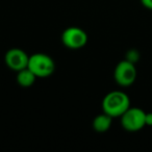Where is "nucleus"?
I'll list each match as a JSON object with an SVG mask.
<instances>
[{
    "label": "nucleus",
    "instance_id": "obj_8",
    "mask_svg": "<svg viewBox=\"0 0 152 152\" xmlns=\"http://www.w3.org/2000/svg\"><path fill=\"white\" fill-rule=\"evenodd\" d=\"M38 78L31 70L28 68H24V69L20 70L17 72V83L22 88H29L34 83L36 79Z\"/></svg>",
    "mask_w": 152,
    "mask_h": 152
},
{
    "label": "nucleus",
    "instance_id": "obj_10",
    "mask_svg": "<svg viewBox=\"0 0 152 152\" xmlns=\"http://www.w3.org/2000/svg\"><path fill=\"white\" fill-rule=\"evenodd\" d=\"M145 123L146 126H152V113H146Z\"/></svg>",
    "mask_w": 152,
    "mask_h": 152
},
{
    "label": "nucleus",
    "instance_id": "obj_6",
    "mask_svg": "<svg viewBox=\"0 0 152 152\" xmlns=\"http://www.w3.org/2000/svg\"><path fill=\"white\" fill-rule=\"evenodd\" d=\"M29 56L24 50L20 48H12L7 51L4 55V61L7 66L13 71H20V70L27 68Z\"/></svg>",
    "mask_w": 152,
    "mask_h": 152
},
{
    "label": "nucleus",
    "instance_id": "obj_2",
    "mask_svg": "<svg viewBox=\"0 0 152 152\" xmlns=\"http://www.w3.org/2000/svg\"><path fill=\"white\" fill-rule=\"evenodd\" d=\"M27 68L31 70L37 77L45 78L53 74L55 70V63L49 55L38 52L29 56Z\"/></svg>",
    "mask_w": 152,
    "mask_h": 152
},
{
    "label": "nucleus",
    "instance_id": "obj_7",
    "mask_svg": "<svg viewBox=\"0 0 152 152\" xmlns=\"http://www.w3.org/2000/svg\"><path fill=\"white\" fill-rule=\"evenodd\" d=\"M113 117L110 115L102 113V114L98 115L94 118L93 120V128L97 132H105L110 128L113 123Z\"/></svg>",
    "mask_w": 152,
    "mask_h": 152
},
{
    "label": "nucleus",
    "instance_id": "obj_4",
    "mask_svg": "<svg viewBox=\"0 0 152 152\" xmlns=\"http://www.w3.org/2000/svg\"><path fill=\"white\" fill-rule=\"evenodd\" d=\"M137 72L135 69V66L133 63L124 59L118 63L114 71V78L115 81L120 87L127 88L133 85V83L137 79Z\"/></svg>",
    "mask_w": 152,
    "mask_h": 152
},
{
    "label": "nucleus",
    "instance_id": "obj_9",
    "mask_svg": "<svg viewBox=\"0 0 152 152\" xmlns=\"http://www.w3.org/2000/svg\"><path fill=\"white\" fill-rule=\"evenodd\" d=\"M139 58H140V54H139V52H137V50H129L128 52H127L126 58H125V59H127V61L135 64L137 61H139Z\"/></svg>",
    "mask_w": 152,
    "mask_h": 152
},
{
    "label": "nucleus",
    "instance_id": "obj_5",
    "mask_svg": "<svg viewBox=\"0 0 152 152\" xmlns=\"http://www.w3.org/2000/svg\"><path fill=\"white\" fill-rule=\"evenodd\" d=\"M61 43L69 49H80L88 43V34L83 28L71 26L61 34Z\"/></svg>",
    "mask_w": 152,
    "mask_h": 152
},
{
    "label": "nucleus",
    "instance_id": "obj_11",
    "mask_svg": "<svg viewBox=\"0 0 152 152\" xmlns=\"http://www.w3.org/2000/svg\"><path fill=\"white\" fill-rule=\"evenodd\" d=\"M144 7L148 10H151L152 11V0H140Z\"/></svg>",
    "mask_w": 152,
    "mask_h": 152
},
{
    "label": "nucleus",
    "instance_id": "obj_1",
    "mask_svg": "<svg viewBox=\"0 0 152 152\" xmlns=\"http://www.w3.org/2000/svg\"><path fill=\"white\" fill-rule=\"evenodd\" d=\"M130 107L128 95L122 91H112L102 100V110L113 118H120Z\"/></svg>",
    "mask_w": 152,
    "mask_h": 152
},
{
    "label": "nucleus",
    "instance_id": "obj_3",
    "mask_svg": "<svg viewBox=\"0 0 152 152\" xmlns=\"http://www.w3.org/2000/svg\"><path fill=\"white\" fill-rule=\"evenodd\" d=\"M146 113L140 107H129L122 116L120 117L121 125L127 131L135 132L146 126L145 123Z\"/></svg>",
    "mask_w": 152,
    "mask_h": 152
}]
</instances>
